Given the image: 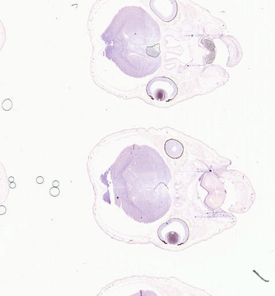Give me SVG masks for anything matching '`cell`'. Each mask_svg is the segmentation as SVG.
Instances as JSON below:
<instances>
[{
  "label": "cell",
  "mask_w": 275,
  "mask_h": 296,
  "mask_svg": "<svg viewBox=\"0 0 275 296\" xmlns=\"http://www.w3.org/2000/svg\"><path fill=\"white\" fill-rule=\"evenodd\" d=\"M157 234L160 240L165 244L180 246L189 239V229L183 220L172 218L160 226Z\"/></svg>",
  "instance_id": "1"
},
{
  "label": "cell",
  "mask_w": 275,
  "mask_h": 296,
  "mask_svg": "<svg viewBox=\"0 0 275 296\" xmlns=\"http://www.w3.org/2000/svg\"><path fill=\"white\" fill-rule=\"evenodd\" d=\"M146 93L149 97L158 102H169L177 95L178 87L172 79L158 77L153 79L148 83Z\"/></svg>",
  "instance_id": "2"
},
{
  "label": "cell",
  "mask_w": 275,
  "mask_h": 296,
  "mask_svg": "<svg viewBox=\"0 0 275 296\" xmlns=\"http://www.w3.org/2000/svg\"><path fill=\"white\" fill-rule=\"evenodd\" d=\"M165 151L166 155L171 158L177 159L180 157L184 152V146L179 141L171 139L166 142Z\"/></svg>",
  "instance_id": "3"
},
{
  "label": "cell",
  "mask_w": 275,
  "mask_h": 296,
  "mask_svg": "<svg viewBox=\"0 0 275 296\" xmlns=\"http://www.w3.org/2000/svg\"><path fill=\"white\" fill-rule=\"evenodd\" d=\"M161 53L160 45L157 44L153 46H149L146 48V53L148 56L152 57H157Z\"/></svg>",
  "instance_id": "4"
},
{
  "label": "cell",
  "mask_w": 275,
  "mask_h": 296,
  "mask_svg": "<svg viewBox=\"0 0 275 296\" xmlns=\"http://www.w3.org/2000/svg\"><path fill=\"white\" fill-rule=\"evenodd\" d=\"M3 108L5 110H9L12 107V102L11 100L7 99L3 103Z\"/></svg>",
  "instance_id": "5"
},
{
  "label": "cell",
  "mask_w": 275,
  "mask_h": 296,
  "mask_svg": "<svg viewBox=\"0 0 275 296\" xmlns=\"http://www.w3.org/2000/svg\"><path fill=\"white\" fill-rule=\"evenodd\" d=\"M50 195L53 197H57L60 194V190L57 188L56 187H53L50 189L49 191Z\"/></svg>",
  "instance_id": "6"
},
{
  "label": "cell",
  "mask_w": 275,
  "mask_h": 296,
  "mask_svg": "<svg viewBox=\"0 0 275 296\" xmlns=\"http://www.w3.org/2000/svg\"><path fill=\"white\" fill-rule=\"evenodd\" d=\"M36 181L38 184H42L44 182V179L43 178V177L42 176H38V178H36Z\"/></svg>",
  "instance_id": "7"
},
{
  "label": "cell",
  "mask_w": 275,
  "mask_h": 296,
  "mask_svg": "<svg viewBox=\"0 0 275 296\" xmlns=\"http://www.w3.org/2000/svg\"><path fill=\"white\" fill-rule=\"evenodd\" d=\"M6 211H7V209H6V208L4 206H0V214H1V215H3V214L5 213Z\"/></svg>",
  "instance_id": "8"
},
{
  "label": "cell",
  "mask_w": 275,
  "mask_h": 296,
  "mask_svg": "<svg viewBox=\"0 0 275 296\" xmlns=\"http://www.w3.org/2000/svg\"><path fill=\"white\" fill-rule=\"evenodd\" d=\"M52 184H53V187H56V188H57V187L59 186L60 183H59V181L55 180V181H53V183H52Z\"/></svg>",
  "instance_id": "9"
},
{
  "label": "cell",
  "mask_w": 275,
  "mask_h": 296,
  "mask_svg": "<svg viewBox=\"0 0 275 296\" xmlns=\"http://www.w3.org/2000/svg\"><path fill=\"white\" fill-rule=\"evenodd\" d=\"M10 187L12 189H15L16 187V184L14 182H12L10 184Z\"/></svg>",
  "instance_id": "10"
},
{
  "label": "cell",
  "mask_w": 275,
  "mask_h": 296,
  "mask_svg": "<svg viewBox=\"0 0 275 296\" xmlns=\"http://www.w3.org/2000/svg\"><path fill=\"white\" fill-rule=\"evenodd\" d=\"M8 180H9V182L12 183V182H13V181H14L15 179H14V178H13V176H11V177H9V179Z\"/></svg>",
  "instance_id": "11"
}]
</instances>
